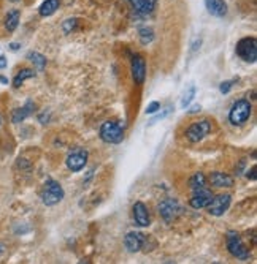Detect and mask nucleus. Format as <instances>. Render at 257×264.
<instances>
[{"mask_svg": "<svg viewBox=\"0 0 257 264\" xmlns=\"http://www.w3.org/2000/svg\"><path fill=\"white\" fill-rule=\"evenodd\" d=\"M251 111L252 106L248 100H238L233 103V106L230 108L229 113V121L232 125L235 127H241L248 122V119L251 117Z\"/></svg>", "mask_w": 257, "mask_h": 264, "instance_id": "1", "label": "nucleus"}, {"mask_svg": "<svg viewBox=\"0 0 257 264\" xmlns=\"http://www.w3.org/2000/svg\"><path fill=\"white\" fill-rule=\"evenodd\" d=\"M100 139L107 144H119L124 139L122 125L116 121H108L100 127Z\"/></svg>", "mask_w": 257, "mask_h": 264, "instance_id": "2", "label": "nucleus"}, {"mask_svg": "<svg viewBox=\"0 0 257 264\" xmlns=\"http://www.w3.org/2000/svg\"><path fill=\"white\" fill-rule=\"evenodd\" d=\"M64 188L59 182L56 181H48L43 187L41 191V201L46 206H54V204L61 202L64 199Z\"/></svg>", "mask_w": 257, "mask_h": 264, "instance_id": "3", "label": "nucleus"}, {"mask_svg": "<svg viewBox=\"0 0 257 264\" xmlns=\"http://www.w3.org/2000/svg\"><path fill=\"white\" fill-rule=\"evenodd\" d=\"M237 56L244 62L255 64L257 61V41L252 37L241 38L237 43Z\"/></svg>", "mask_w": 257, "mask_h": 264, "instance_id": "4", "label": "nucleus"}, {"mask_svg": "<svg viewBox=\"0 0 257 264\" xmlns=\"http://www.w3.org/2000/svg\"><path fill=\"white\" fill-rule=\"evenodd\" d=\"M227 250L232 256H235L238 259H248L249 258V250L241 241V237L235 231L227 233Z\"/></svg>", "mask_w": 257, "mask_h": 264, "instance_id": "5", "label": "nucleus"}, {"mask_svg": "<svg viewBox=\"0 0 257 264\" xmlns=\"http://www.w3.org/2000/svg\"><path fill=\"white\" fill-rule=\"evenodd\" d=\"M183 212V207L180 206V202L177 199H165L159 204V214L163 219V222L172 223L173 220H177Z\"/></svg>", "mask_w": 257, "mask_h": 264, "instance_id": "6", "label": "nucleus"}, {"mask_svg": "<svg viewBox=\"0 0 257 264\" xmlns=\"http://www.w3.org/2000/svg\"><path fill=\"white\" fill-rule=\"evenodd\" d=\"M209 131H211V122H209L208 119H203V121L194 122L188 130H186V138L191 142H198L205 136H208Z\"/></svg>", "mask_w": 257, "mask_h": 264, "instance_id": "7", "label": "nucleus"}, {"mask_svg": "<svg viewBox=\"0 0 257 264\" xmlns=\"http://www.w3.org/2000/svg\"><path fill=\"white\" fill-rule=\"evenodd\" d=\"M65 163H67V168L70 171L78 173V171L83 170V168L86 166V163H88V152L84 149H81V147H76L72 152H68Z\"/></svg>", "mask_w": 257, "mask_h": 264, "instance_id": "8", "label": "nucleus"}, {"mask_svg": "<svg viewBox=\"0 0 257 264\" xmlns=\"http://www.w3.org/2000/svg\"><path fill=\"white\" fill-rule=\"evenodd\" d=\"M230 202H232V196H230V195H219V196H213L211 202H209L208 206H206L208 214L215 215V217H221V215H224V214L229 210Z\"/></svg>", "mask_w": 257, "mask_h": 264, "instance_id": "9", "label": "nucleus"}, {"mask_svg": "<svg viewBox=\"0 0 257 264\" xmlns=\"http://www.w3.org/2000/svg\"><path fill=\"white\" fill-rule=\"evenodd\" d=\"M213 196H215L213 191L208 190L206 187L200 188V190H195L192 198L189 199V204H191V207H194V209H205L208 204L211 202Z\"/></svg>", "mask_w": 257, "mask_h": 264, "instance_id": "10", "label": "nucleus"}, {"mask_svg": "<svg viewBox=\"0 0 257 264\" xmlns=\"http://www.w3.org/2000/svg\"><path fill=\"white\" fill-rule=\"evenodd\" d=\"M145 242H146V236L142 234V233H138V231L127 233V236L124 239V245L128 251H131V253H137V251L142 250Z\"/></svg>", "mask_w": 257, "mask_h": 264, "instance_id": "11", "label": "nucleus"}, {"mask_svg": "<svg viewBox=\"0 0 257 264\" xmlns=\"http://www.w3.org/2000/svg\"><path fill=\"white\" fill-rule=\"evenodd\" d=\"M132 78L137 84H143L146 78V64L142 56L132 57Z\"/></svg>", "mask_w": 257, "mask_h": 264, "instance_id": "12", "label": "nucleus"}, {"mask_svg": "<svg viewBox=\"0 0 257 264\" xmlns=\"http://www.w3.org/2000/svg\"><path fill=\"white\" fill-rule=\"evenodd\" d=\"M132 212H134V220L138 226H149L151 225V217H149V210L148 207L145 206L143 202H135L134 207H132Z\"/></svg>", "mask_w": 257, "mask_h": 264, "instance_id": "13", "label": "nucleus"}, {"mask_svg": "<svg viewBox=\"0 0 257 264\" xmlns=\"http://www.w3.org/2000/svg\"><path fill=\"white\" fill-rule=\"evenodd\" d=\"M205 5L208 13L216 18H224L227 15V4L224 0H205Z\"/></svg>", "mask_w": 257, "mask_h": 264, "instance_id": "14", "label": "nucleus"}, {"mask_svg": "<svg viewBox=\"0 0 257 264\" xmlns=\"http://www.w3.org/2000/svg\"><path fill=\"white\" fill-rule=\"evenodd\" d=\"M209 181L211 184L218 188H230L233 187V177H230L226 173H221V171H215L209 176Z\"/></svg>", "mask_w": 257, "mask_h": 264, "instance_id": "15", "label": "nucleus"}, {"mask_svg": "<svg viewBox=\"0 0 257 264\" xmlns=\"http://www.w3.org/2000/svg\"><path fill=\"white\" fill-rule=\"evenodd\" d=\"M128 2L132 4L135 13L142 15V16H146V15H149L151 11L154 10L157 0H128Z\"/></svg>", "mask_w": 257, "mask_h": 264, "instance_id": "16", "label": "nucleus"}, {"mask_svg": "<svg viewBox=\"0 0 257 264\" xmlns=\"http://www.w3.org/2000/svg\"><path fill=\"white\" fill-rule=\"evenodd\" d=\"M33 108H35V104H33L32 101H27L26 106L19 108V110H16V111L13 113V117H11V121H13L15 124L22 122L24 119H27V117L33 113Z\"/></svg>", "mask_w": 257, "mask_h": 264, "instance_id": "17", "label": "nucleus"}, {"mask_svg": "<svg viewBox=\"0 0 257 264\" xmlns=\"http://www.w3.org/2000/svg\"><path fill=\"white\" fill-rule=\"evenodd\" d=\"M59 5H61V0H45V2L40 5L38 13H40V16H43V18L51 16V15H54L56 11H57Z\"/></svg>", "mask_w": 257, "mask_h": 264, "instance_id": "18", "label": "nucleus"}, {"mask_svg": "<svg viewBox=\"0 0 257 264\" xmlns=\"http://www.w3.org/2000/svg\"><path fill=\"white\" fill-rule=\"evenodd\" d=\"M33 76H35V71L30 70V68H22V70H19L18 75H16L15 79H13V87H15V89H19V87L22 86V82H24L26 79L33 78Z\"/></svg>", "mask_w": 257, "mask_h": 264, "instance_id": "19", "label": "nucleus"}, {"mask_svg": "<svg viewBox=\"0 0 257 264\" xmlns=\"http://www.w3.org/2000/svg\"><path fill=\"white\" fill-rule=\"evenodd\" d=\"M19 18H21V15H19L18 10H11L10 13L5 16V27H7L8 32H15L16 30L18 24H19Z\"/></svg>", "mask_w": 257, "mask_h": 264, "instance_id": "20", "label": "nucleus"}, {"mask_svg": "<svg viewBox=\"0 0 257 264\" xmlns=\"http://www.w3.org/2000/svg\"><path fill=\"white\" fill-rule=\"evenodd\" d=\"M189 187H191L192 191L200 190V188H205V187H206V179H205L203 173H200V171L195 173V174L189 179Z\"/></svg>", "mask_w": 257, "mask_h": 264, "instance_id": "21", "label": "nucleus"}, {"mask_svg": "<svg viewBox=\"0 0 257 264\" xmlns=\"http://www.w3.org/2000/svg\"><path fill=\"white\" fill-rule=\"evenodd\" d=\"M27 59L29 61L38 68V71H43L45 70V67H46V57L45 56H41V54H38V52H29L27 54Z\"/></svg>", "mask_w": 257, "mask_h": 264, "instance_id": "22", "label": "nucleus"}, {"mask_svg": "<svg viewBox=\"0 0 257 264\" xmlns=\"http://www.w3.org/2000/svg\"><path fill=\"white\" fill-rule=\"evenodd\" d=\"M153 38H154V33H153V30H151V29H148V27L140 29V41H142L143 44L151 43V41H153Z\"/></svg>", "mask_w": 257, "mask_h": 264, "instance_id": "23", "label": "nucleus"}, {"mask_svg": "<svg viewBox=\"0 0 257 264\" xmlns=\"http://www.w3.org/2000/svg\"><path fill=\"white\" fill-rule=\"evenodd\" d=\"M194 95H195V87L192 86L188 92H186L183 95V98H181V108H188L191 104V101L194 100Z\"/></svg>", "mask_w": 257, "mask_h": 264, "instance_id": "24", "label": "nucleus"}, {"mask_svg": "<svg viewBox=\"0 0 257 264\" xmlns=\"http://www.w3.org/2000/svg\"><path fill=\"white\" fill-rule=\"evenodd\" d=\"M160 110V103L159 101H153V103H149L148 108H146V114H154Z\"/></svg>", "mask_w": 257, "mask_h": 264, "instance_id": "25", "label": "nucleus"}, {"mask_svg": "<svg viewBox=\"0 0 257 264\" xmlns=\"http://www.w3.org/2000/svg\"><path fill=\"white\" fill-rule=\"evenodd\" d=\"M75 26H76V19H67L65 24H64V32L70 33V30H73Z\"/></svg>", "mask_w": 257, "mask_h": 264, "instance_id": "26", "label": "nucleus"}, {"mask_svg": "<svg viewBox=\"0 0 257 264\" xmlns=\"http://www.w3.org/2000/svg\"><path fill=\"white\" fill-rule=\"evenodd\" d=\"M232 86H233V82L232 81H226V82H223L219 86V90H221V93H227L230 89H232Z\"/></svg>", "mask_w": 257, "mask_h": 264, "instance_id": "27", "label": "nucleus"}, {"mask_svg": "<svg viewBox=\"0 0 257 264\" xmlns=\"http://www.w3.org/2000/svg\"><path fill=\"white\" fill-rule=\"evenodd\" d=\"M7 67V57L5 56H0V70H4Z\"/></svg>", "mask_w": 257, "mask_h": 264, "instance_id": "28", "label": "nucleus"}, {"mask_svg": "<svg viewBox=\"0 0 257 264\" xmlns=\"http://www.w3.org/2000/svg\"><path fill=\"white\" fill-rule=\"evenodd\" d=\"M254 173H255V166H252L251 171H248V177L251 179V181H255V174Z\"/></svg>", "mask_w": 257, "mask_h": 264, "instance_id": "29", "label": "nucleus"}, {"mask_svg": "<svg viewBox=\"0 0 257 264\" xmlns=\"http://www.w3.org/2000/svg\"><path fill=\"white\" fill-rule=\"evenodd\" d=\"M200 111H202V106L200 104H195V106H192V110L189 113H200Z\"/></svg>", "mask_w": 257, "mask_h": 264, "instance_id": "30", "label": "nucleus"}, {"mask_svg": "<svg viewBox=\"0 0 257 264\" xmlns=\"http://www.w3.org/2000/svg\"><path fill=\"white\" fill-rule=\"evenodd\" d=\"M10 49H11V51H18V49H19V44H18V43H11V44H10Z\"/></svg>", "mask_w": 257, "mask_h": 264, "instance_id": "31", "label": "nucleus"}, {"mask_svg": "<svg viewBox=\"0 0 257 264\" xmlns=\"http://www.w3.org/2000/svg\"><path fill=\"white\" fill-rule=\"evenodd\" d=\"M0 82H4V84H8V79L4 78V76H0Z\"/></svg>", "mask_w": 257, "mask_h": 264, "instance_id": "32", "label": "nucleus"}, {"mask_svg": "<svg viewBox=\"0 0 257 264\" xmlns=\"http://www.w3.org/2000/svg\"><path fill=\"white\" fill-rule=\"evenodd\" d=\"M2 251H4V245H2V244H0V253H2Z\"/></svg>", "mask_w": 257, "mask_h": 264, "instance_id": "33", "label": "nucleus"}, {"mask_svg": "<svg viewBox=\"0 0 257 264\" xmlns=\"http://www.w3.org/2000/svg\"><path fill=\"white\" fill-rule=\"evenodd\" d=\"M0 125H2V117H0Z\"/></svg>", "mask_w": 257, "mask_h": 264, "instance_id": "34", "label": "nucleus"}]
</instances>
